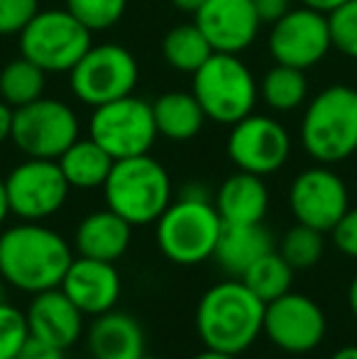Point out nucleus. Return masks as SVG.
<instances>
[{
	"mask_svg": "<svg viewBox=\"0 0 357 359\" xmlns=\"http://www.w3.org/2000/svg\"><path fill=\"white\" fill-rule=\"evenodd\" d=\"M140 64L123 44H90L81 62L69 72V86L76 100L98 108L130 95L137 88Z\"/></svg>",
	"mask_w": 357,
	"mask_h": 359,
	"instance_id": "obj_8",
	"label": "nucleus"
},
{
	"mask_svg": "<svg viewBox=\"0 0 357 359\" xmlns=\"http://www.w3.org/2000/svg\"><path fill=\"white\" fill-rule=\"evenodd\" d=\"M67 10L90 32H103L123 20L128 0H67Z\"/></svg>",
	"mask_w": 357,
	"mask_h": 359,
	"instance_id": "obj_30",
	"label": "nucleus"
},
{
	"mask_svg": "<svg viewBox=\"0 0 357 359\" xmlns=\"http://www.w3.org/2000/svg\"><path fill=\"white\" fill-rule=\"evenodd\" d=\"M255 8H257L260 22L274 25L291 10V0H255Z\"/></svg>",
	"mask_w": 357,
	"mask_h": 359,
	"instance_id": "obj_36",
	"label": "nucleus"
},
{
	"mask_svg": "<svg viewBox=\"0 0 357 359\" xmlns=\"http://www.w3.org/2000/svg\"><path fill=\"white\" fill-rule=\"evenodd\" d=\"M59 288L72 298V303L83 316L93 318L118 306L120 293H123V279H120L115 262L74 257Z\"/></svg>",
	"mask_w": 357,
	"mask_h": 359,
	"instance_id": "obj_17",
	"label": "nucleus"
},
{
	"mask_svg": "<svg viewBox=\"0 0 357 359\" xmlns=\"http://www.w3.org/2000/svg\"><path fill=\"white\" fill-rule=\"evenodd\" d=\"M225 151L240 171L269 176L289 161L291 135L276 118L250 113L240 123L230 125Z\"/></svg>",
	"mask_w": 357,
	"mask_h": 359,
	"instance_id": "obj_15",
	"label": "nucleus"
},
{
	"mask_svg": "<svg viewBox=\"0 0 357 359\" xmlns=\"http://www.w3.org/2000/svg\"><path fill=\"white\" fill-rule=\"evenodd\" d=\"M348 308L357 320V274L353 276V281H350V286H348Z\"/></svg>",
	"mask_w": 357,
	"mask_h": 359,
	"instance_id": "obj_41",
	"label": "nucleus"
},
{
	"mask_svg": "<svg viewBox=\"0 0 357 359\" xmlns=\"http://www.w3.org/2000/svg\"><path fill=\"white\" fill-rule=\"evenodd\" d=\"M252 3H255V0H252Z\"/></svg>",
	"mask_w": 357,
	"mask_h": 359,
	"instance_id": "obj_46",
	"label": "nucleus"
},
{
	"mask_svg": "<svg viewBox=\"0 0 357 359\" xmlns=\"http://www.w3.org/2000/svg\"><path fill=\"white\" fill-rule=\"evenodd\" d=\"M299 140L316 164H340L357 151V88L335 83L309 100Z\"/></svg>",
	"mask_w": 357,
	"mask_h": 359,
	"instance_id": "obj_4",
	"label": "nucleus"
},
{
	"mask_svg": "<svg viewBox=\"0 0 357 359\" xmlns=\"http://www.w3.org/2000/svg\"><path fill=\"white\" fill-rule=\"evenodd\" d=\"M286 201L296 222L325 235L350 208V191L338 171L328 164H316L296 174Z\"/></svg>",
	"mask_w": 357,
	"mask_h": 359,
	"instance_id": "obj_14",
	"label": "nucleus"
},
{
	"mask_svg": "<svg viewBox=\"0 0 357 359\" xmlns=\"http://www.w3.org/2000/svg\"><path fill=\"white\" fill-rule=\"evenodd\" d=\"M29 340L27 316L18 306L0 303V359H15Z\"/></svg>",
	"mask_w": 357,
	"mask_h": 359,
	"instance_id": "obj_31",
	"label": "nucleus"
},
{
	"mask_svg": "<svg viewBox=\"0 0 357 359\" xmlns=\"http://www.w3.org/2000/svg\"><path fill=\"white\" fill-rule=\"evenodd\" d=\"M5 286H8V284L0 279V303H5Z\"/></svg>",
	"mask_w": 357,
	"mask_h": 359,
	"instance_id": "obj_44",
	"label": "nucleus"
},
{
	"mask_svg": "<svg viewBox=\"0 0 357 359\" xmlns=\"http://www.w3.org/2000/svg\"><path fill=\"white\" fill-rule=\"evenodd\" d=\"M276 252L289 262V266L294 271L314 269V266L323 259L325 237H323V232L296 222L294 227H289V230L284 232Z\"/></svg>",
	"mask_w": 357,
	"mask_h": 359,
	"instance_id": "obj_29",
	"label": "nucleus"
},
{
	"mask_svg": "<svg viewBox=\"0 0 357 359\" xmlns=\"http://www.w3.org/2000/svg\"><path fill=\"white\" fill-rule=\"evenodd\" d=\"M330 235H333L335 250H338L340 255L350 257V259H357V208L345 210V215L335 222Z\"/></svg>",
	"mask_w": 357,
	"mask_h": 359,
	"instance_id": "obj_34",
	"label": "nucleus"
},
{
	"mask_svg": "<svg viewBox=\"0 0 357 359\" xmlns=\"http://www.w3.org/2000/svg\"><path fill=\"white\" fill-rule=\"evenodd\" d=\"M206 0H172V5L177 10H181V13H191V15H196V10L203 5Z\"/></svg>",
	"mask_w": 357,
	"mask_h": 359,
	"instance_id": "obj_39",
	"label": "nucleus"
},
{
	"mask_svg": "<svg viewBox=\"0 0 357 359\" xmlns=\"http://www.w3.org/2000/svg\"><path fill=\"white\" fill-rule=\"evenodd\" d=\"M260 100L274 113H291L309 100V79L304 69L276 64L260 79Z\"/></svg>",
	"mask_w": 357,
	"mask_h": 359,
	"instance_id": "obj_25",
	"label": "nucleus"
},
{
	"mask_svg": "<svg viewBox=\"0 0 357 359\" xmlns=\"http://www.w3.org/2000/svg\"><path fill=\"white\" fill-rule=\"evenodd\" d=\"M105 208L130 222L133 227L154 225L157 217L174 201L172 176L159 159L149 154L115 159L103 184Z\"/></svg>",
	"mask_w": 357,
	"mask_h": 359,
	"instance_id": "obj_5",
	"label": "nucleus"
},
{
	"mask_svg": "<svg viewBox=\"0 0 357 359\" xmlns=\"http://www.w3.org/2000/svg\"><path fill=\"white\" fill-rule=\"evenodd\" d=\"M8 215H10L8 194H5V181L0 179V227H3V222L8 220Z\"/></svg>",
	"mask_w": 357,
	"mask_h": 359,
	"instance_id": "obj_40",
	"label": "nucleus"
},
{
	"mask_svg": "<svg viewBox=\"0 0 357 359\" xmlns=\"http://www.w3.org/2000/svg\"><path fill=\"white\" fill-rule=\"evenodd\" d=\"M210 54H213V49H210L208 39L203 37V32L196 27V22L177 25L162 39V57L174 72L194 76L208 62Z\"/></svg>",
	"mask_w": 357,
	"mask_h": 359,
	"instance_id": "obj_26",
	"label": "nucleus"
},
{
	"mask_svg": "<svg viewBox=\"0 0 357 359\" xmlns=\"http://www.w3.org/2000/svg\"><path fill=\"white\" fill-rule=\"evenodd\" d=\"M86 345L93 359H140L147 352L140 320L115 308L93 316L86 330Z\"/></svg>",
	"mask_w": 357,
	"mask_h": 359,
	"instance_id": "obj_19",
	"label": "nucleus"
},
{
	"mask_svg": "<svg viewBox=\"0 0 357 359\" xmlns=\"http://www.w3.org/2000/svg\"><path fill=\"white\" fill-rule=\"evenodd\" d=\"M154 225L159 252L179 266H194L210 259L223 230L213 198L201 184L184 186L179 198L167 205Z\"/></svg>",
	"mask_w": 357,
	"mask_h": 359,
	"instance_id": "obj_3",
	"label": "nucleus"
},
{
	"mask_svg": "<svg viewBox=\"0 0 357 359\" xmlns=\"http://www.w3.org/2000/svg\"><path fill=\"white\" fill-rule=\"evenodd\" d=\"M301 5H306V8H314L318 10V13H333L335 8H340L343 3H348V0H299Z\"/></svg>",
	"mask_w": 357,
	"mask_h": 359,
	"instance_id": "obj_38",
	"label": "nucleus"
},
{
	"mask_svg": "<svg viewBox=\"0 0 357 359\" xmlns=\"http://www.w3.org/2000/svg\"><path fill=\"white\" fill-rule=\"evenodd\" d=\"M81 137L76 110L59 98H37L15 108L13 144L32 159H59Z\"/></svg>",
	"mask_w": 357,
	"mask_h": 359,
	"instance_id": "obj_10",
	"label": "nucleus"
},
{
	"mask_svg": "<svg viewBox=\"0 0 357 359\" xmlns=\"http://www.w3.org/2000/svg\"><path fill=\"white\" fill-rule=\"evenodd\" d=\"M25 316H27L29 335L64 352L76 345L86 330V323H83L86 316L74 306L62 288L34 293Z\"/></svg>",
	"mask_w": 357,
	"mask_h": 359,
	"instance_id": "obj_18",
	"label": "nucleus"
},
{
	"mask_svg": "<svg viewBox=\"0 0 357 359\" xmlns=\"http://www.w3.org/2000/svg\"><path fill=\"white\" fill-rule=\"evenodd\" d=\"M196 27L220 54H240L260 34V15L252 0H206L194 15Z\"/></svg>",
	"mask_w": 357,
	"mask_h": 359,
	"instance_id": "obj_16",
	"label": "nucleus"
},
{
	"mask_svg": "<svg viewBox=\"0 0 357 359\" xmlns=\"http://www.w3.org/2000/svg\"><path fill=\"white\" fill-rule=\"evenodd\" d=\"M44 88H47V72H42L29 59H10L0 69V98L13 108H22V105L42 98Z\"/></svg>",
	"mask_w": 357,
	"mask_h": 359,
	"instance_id": "obj_27",
	"label": "nucleus"
},
{
	"mask_svg": "<svg viewBox=\"0 0 357 359\" xmlns=\"http://www.w3.org/2000/svg\"><path fill=\"white\" fill-rule=\"evenodd\" d=\"M328 359H357V345H345L335 350Z\"/></svg>",
	"mask_w": 357,
	"mask_h": 359,
	"instance_id": "obj_43",
	"label": "nucleus"
},
{
	"mask_svg": "<svg viewBox=\"0 0 357 359\" xmlns=\"http://www.w3.org/2000/svg\"><path fill=\"white\" fill-rule=\"evenodd\" d=\"M330 39L340 54L357 59V0H348L328 13Z\"/></svg>",
	"mask_w": 357,
	"mask_h": 359,
	"instance_id": "obj_32",
	"label": "nucleus"
},
{
	"mask_svg": "<svg viewBox=\"0 0 357 359\" xmlns=\"http://www.w3.org/2000/svg\"><path fill=\"white\" fill-rule=\"evenodd\" d=\"M140 359H164V357H157V355H147V352H144V355L140 357Z\"/></svg>",
	"mask_w": 357,
	"mask_h": 359,
	"instance_id": "obj_45",
	"label": "nucleus"
},
{
	"mask_svg": "<svg viewBox=\"0 0 357 359\" xmlns=\"http://www.w3.org/2000/svg\"><path fill=\"white\" fill-rule=\"evenodd\" d=\"M3 181L10 215L29 222H42L57 215L72 191L57 159L27 156L25 161L15 164Z\"/></svg>",
	"mask_w": 357,
	"mask_h": 359,
	"instance_id": "obj_11",
	"label": "nucleus"
},
{
	"mask_svg": "<svg viewBox=\"0 0 357 359\" xmlns=\"http://www.w3.org/2000/svg\"><path fill=\"white\" fill-rule=\"evenodd\" d=\"M88 137L103 147L113 159L149 154L159 137L152 103L130 93L98 105L90 113Z\"/></svg>",
	"mask_w": 357,
	"mask_h": 359,
	"instance_id": "obj_9",
	"label": "nucleus"
},
{
	"mask_svg": "<svg viewBox=\"0 0 357 359\" xmlns=\"http://www.w3.org/2000/svg\"><path fill=\"white\" fill-rule=\"evenodd\" d=\"M267 49L276 64L311 69L321 64L333 49L328 15L314 8H291L269 29Z\"/></svg>",
	"mask_w": 357,
	"mask_h": 359,
	"instance_id": "obj_13",
	"label": "nucleus"
},
{
	"mask_svg": "<svg viewBox=\"0 0 357 359\" xmlns=\"http://www.w3.org/2000/svg\"><path fill=\"white\" fill-rule=\"evenodd\" d=\"M294 274L296 271L289 266V262L276 250H271L264 257H260L255 264H250L248 271L240 276V281H243L260 301L269 303V301H274V298L291 291Z\"/></svg>",
	"mask_w": 357,
	"mask_h": 359,
	"instance_id": "obj_28",
	"label": "nucleus"
},
{
	"mask_svg": "<svg viewBox=\"0 0 357 359\" xmlns=\"http://www.w3.org/2000/svg\"><path fill=\"white\" fill-rule=\"evenodd\" d=\"M39 13V0H0V37L20 34Z\"/></svg>",
	"mask_w": 357,
	"mask_h": 359,
	"instance_id": "obj_33",
	"label": "nucleus"
},
{
	"mask_svg": "<svg viewBox=\"0 0 357 359\" xmlns=\"http://www.w3.org/2000/svg\"><path fill=\"white\" fill-rule=\"evenodd\" d=\"M130 242H133V225L110 208L93 210L81 217L74 232V250L79 252V257H90V259L118 262L120 257L128 255Z\"/></svg>",
	"mask_w": 357,
	"mask_h": 359,
	"instance_id": "obj_21",
	"label": "nucleus"
},
{
	"mask_svg": "<svg viewBox=\"0 0 357 359\" xmlns=\"http://www.w3.org/2000/svg\"><path fill=\"white\" fill-rule=\"evenodd\" d=\"M57 161L62 166V174L67 176L69 186L81 191L103 189L105 179L115 164L113 156L90 137H79Z\"/></svg>",
	"mask_w": 357,
	"mask_h": 359,
	"instance_id": "obj_24",
	"label": "nucleus"
},
{
	"mask_svg": "<svg viewBox=\"0 0 357 359\" xmlns=\"http://www.w3.org/2000/svg\"><path fill=\"white\" fill-rule=\"evenodd\" d=\"M213 203L223 225L262 222L269 210V189L264 184V176L238 169L218 186Z\"/></svg>",
	"mask_w": 357,
	"mask_h": 359,
	"instance_id": "obj_20",
	"label": "nucleus"
},
{
	"mask_svg": "<svg viewBox=\"0 0 357 359\" xmlns=\"http://www.w3.org/2000/svg\"><path fill=\"white\" fill-rule=\"evenodd\" d=\"M328 332L323 308L306 293H284L264 303L262 335L286 355H309L318 350Z\"/></svg>",
	"mask_w": 357,
	"mask_h": 359,
	"instance_id": "obj_12",
	"label": "nucleus"
},
{
	"mask_svg": "<svg viewBox=\"0 0 357 359\" xmlns=\"http://www.w3.org/2000/svg\"><path fill=\"white\" fill-rule=\"evenodd\" d=\"M13 120H15V108L0 98V144L13 137Z\"/></svg>",
	"mask_w": 357,
	"mask_h": 359,
	"instance_id": "obj_37",
	"label": "nucleus"
},
{
	"mask_svg": "<svg viewBox=\"0 0 357 359\" xmlns=\"http://www.w3.org/2000/svg\"><path fill=\"white\" fill-rule=\"evenodd\" d=\"M90 34L67 8L39 10L18 34L20 54L47 74H69L93 44Z\"/></svg>",
	"mask_w": 357,
	"mask_h": 359,
	"instance_id": "obj_7",
	"label": "nucleus"
},
{
	"mask_svg": "<svg viewBox=\"0 0 357 359\" xmlns=\"http://www.w3.org/2000/svg\"><path fill=\"white\" fill-rule=\"evenodd\" d=\"M271 250H276L274 240H271V232L262 222H255V225H223L213 259L218 262L225 274H230L233 279H240L250 264H255L260 257H264Z\"/></svg>",
	"mask_w": 357,
	"mask_h": 359,
	"instance_id": "obj_22",
	"label": "nucleus"
},
{
	"mask_svg": "<svg viewBox=\"0 0 357 359\" xmlns=\"http://www.w3.org/2000/svg\"><path fill=\"white\" fill-rule=\"evenodd\" d=\"M191 359H240V355H228V352H215V350H203Z\"/></svg>",
	"mask_w": 357,
	"mask_h": 359,
	"instance_id": "obj_42",
	"label": "nucleus"
},
{
	"mask_svg": "<svg viewBox=\"0 0 357 359\" xmlns=\"http://www.w3.org/2000/svg\"><path fill=\"white\" fill-rule=\"evenodd\" d=\"M264 301L240 279L210 286L196 306V332L206 350L243 355L262 335Z\"/></svg>",
	"mask_w": 357,
	"mask_h": 359,
	"instance_id": "obj_2",
	"label": "nucleus"
},
{
	"mask_svg": "<svg viewBox=\"0 0 357 359\" xmlns=\"http://www.w3.org/2000/svg\"><path fill=\"white\" fill-rule=\"evenodd\" d=\"M157 133L172 142H189L203 130L206 113L191 90H167L152 103Z\"/></svg>",
	"mask_w": 357,
	"mask_h": 359,
	"instance_id": "obj_23",
	"label": "nucleus"
},
{
	"mask_svg": "<svg viewBox=\"0 0 357 359\" xmlns=\"http://www.w3.org/2000/svg\"><path fill=\"white\" fill-rule=\"evenodd\" d=\"M72 262V245L42 222L20 220L0 235V279L22 293L59 288Z\"/></svg>",
	"mask_w": 357,
	"mask_h": 359,
	"instance_id": "obj_1",
	"label": "nucleus"
},
{
	"mask_svg": "<svg viewBox=\"0 0 357 359\" xmlns=\"http://www.w3.org/2000/svg\"><path fill=\"white\" fill-rule=\"evenodd\" d=\"M191 93L196 95L210 123L230 128L255 113L260 81L238 54L213 52L208 62L194 74Z\"/></svg>",
	"mask_w": 357,
	"mask_h": 359,
	"instance_id": "obj_6",
	"label": "nucleus"
},
{
	"mask_svg": "<svg viewBox=\"0 0 357 359\" xmlns=\"http://www.w3.org/2000/svg\"><path fill=\"white\" fill-rule=\"evenodd\" d=\"M15 359H64V350L47 342L37 340V337L29 335V340L22 345V350L15 355Z\"/></svg>",
	"mask_w": 357,
	"mask_h": 359,
	"instance_id": "obj_35",
	"label": "nucleus"
}]
</instances>
